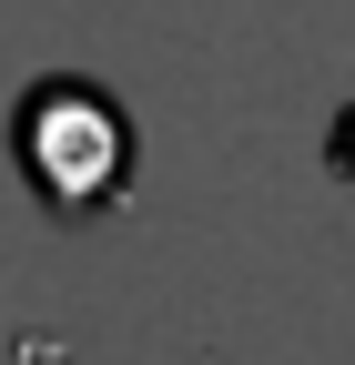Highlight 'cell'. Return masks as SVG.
Here are the masks:
<instances>
[{
	"mask_svg": "<svg viewBox=\"0 0 355 365\" xmlns=\"http://www.w3.org/2000/svg\"><path fill=\"white\" fill-rule=\"evenodd\" d=\"M11 153H21V182L51 223H102L112 203H132V122L81 71H51V81L21 91Z\"/></svg>",
	"mask_w": 355,
	"mask_h": 365,
	"instance_id": "1",
	"label": "cell"
}]
</instances>
